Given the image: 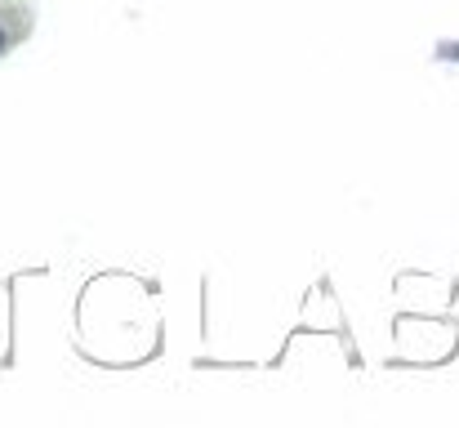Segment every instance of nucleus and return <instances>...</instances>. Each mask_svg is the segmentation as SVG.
I'll return each mask as SVG.
<instances>
[{"instance_id": "obj_1", "label": "nucleus", "mask_w": 459, "mask_h": 428, "mask_svg": "<svg viewBox=\"0 0 459 428\" xmlns=\"http://www.w3.org/2000/svg\"><path fill=\"white\" fill-rule=\"evenodd\" d=\"M0 36H5V31H0Z\"/></svg>"}]
</instances>
